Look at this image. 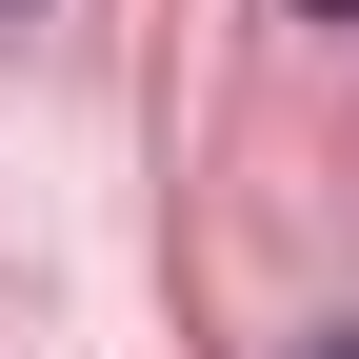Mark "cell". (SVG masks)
<instances>
[{"instance_id":"obj_2","label":"cell","mask_w":359,"mask_h":359,"mask_svg":"<svg viewBox=\"0 0 359 359\" xmlns=\"http://www.w3.org/2000/svg\"><path fill=\"white\" fill-rule=\"evenodd\" d=\"M320 20H359V0H320Z\"/></svg>"},{"instance_id":"obj_1","label":"cell","mask_w":359,"mask_h":359,"mask_svg":"<svg viewBox=\"0 0 359 359\" xmlns=\"http://www.w3.org/2000/svg\"><path fill=\"white\" fill-rule=\"evenodd\" d=\"M320 359H359V320H339V339H320Z\"/></svg>"}]
</instances>
